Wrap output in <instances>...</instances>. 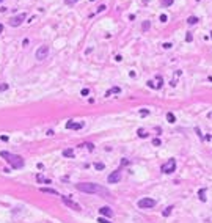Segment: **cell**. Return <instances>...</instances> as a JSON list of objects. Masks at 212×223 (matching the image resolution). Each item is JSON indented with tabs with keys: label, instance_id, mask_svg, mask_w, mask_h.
<instances>
[{
	"label": "cell",
	"instance_id": "5bb4252c",
	"mask_svg": "<svg viewBox=\"0 0 212 223\" xmlns=\"http://www.w3.org/2000/svg\"><path fill=\"white\" fill-rule=\"evenodd\" d=\"M36 181H38V182H44V184H49V182H50V179H46L44 176H42V174H38V176H36Z\"/></svg>",
	"mask_w": 212,
	"mask_h": 223
},
{
	"label": "cell",
	"instance_id": "ba28073f",
	"mask_svg": "<svg viewBox=\"0 0 212 223\" xmlns=\"http://www.w3.org/2000/svg\"><path fill=\"white\" fill-rule=\"evenodd\" d=\"M49 55V46H41L36 50V60H44Z\"/></svg>",
	"mask_w": 212,
	"mask_h": 223
},
{
	"label": "cell",
	"instance_id": "e0dca14e",
	"mask_svg": "<svg viewBox=\"0 0 212 223\" xmlns=\"http://www.w3.org/2000/svg\"><path fill=\"white\" fill-rule=\"evenodd\" d=\"M137 134H138L140 138H146V137H148V132H146V130H143V129H138V130H137Z\"/></svg>",
	"mask_w": 212,
	"mask_h": 223
},
{
	"label": "cell",
	"instance_id": "d590c367",
	"mask_svg": "<svg viewBox=\"0 0 212 223\" xmlns=\"http://www.w3.org/2000/svg\"><path fill=\"white\" fill-rule=\"evenodd\" d=\"M2 32H3V25L0 24V33H2Z\"/></svg>",
	"mask_w": 212,
	"mask_h": 223
},
{
	"label": "cell",
	"instance_id": "8fae6325",
	"mask_svg": "<svg viewBox=\"0 0 212 223\" xmlns=\"http://www.w3.org/2000/svg\"><path fill=\"white\" fill-rule=\"evenodd\" d=\"M39 190L42 192V193H49V195H57V196H58V192L55 190V188H50V187H41Z\"/></svg>",
	"mask_w": 212,
	"mask_h": 223
},
{
	"label": "cell",
	"instance_id": "9a60e30c",
	"mask_svg": "<svg viewBox=\"0 0 212 223\" xmlns=\"http://www.w3.org/2000/svg\"><path fill=\"white\" fill-rule=\"evenodd\" d=\"M198 22V18H196V16H190V18L187 19V24L189 25H193V24H196Z\"/></svg>",
	"mask_w": 212,
	"mask_h": 223
},
{
	"label": "cell",
	"instance_id": "74e56055",
	"mask_svg": "<svg viewBox=\"0 0 212 223\" xmlns=\"http://www.w3.org/2000/svg\"><path fill=\"white\" fill-rule=\"evenodd\" d=\"M211 36H212V32H211Z\"/></svg>",
	"mask_w": 212,
	"mask_h": 223
},
{
	"label": "cell",
	"instance_id": "d6986e66",
	"mask_svg": "<svg viewBox=\"0 0 212 223\" xmlns=\"http://www.w3.org/2000/svg\"><path fill=\"white\" fill-rule=\"evenodd\" d=\"M149 27H151V22H149V20H145V22L141 24V28L145 30V32H148V30H149Z\"/></svg>",
	"mask_w": 212,
	"mask_h": 223
},
{
	"label": "cell",
	"instance_id": "cb8c5ba5",
	"mask_svg": "<svg viewBox=\"0 0 212 223\" xmlns=\"http://www.w3.org/2000/svg\"><path fill=\"white\" fill-rule=\"evenodd\" d=\"M160 145H162L160 138H154V140H152V146H160Z\"/></svg>",
	"mask_w": 212,
	"mask_h": 223
},
{
	"label": "cell",
	"instance_id": "8992f818",
	"mask_svg": "<svg viewBox=\"0 0 212 223\" xmlns=\"http://www.w3.org/2000/svg\"><path fill=\"white\" fill-rule=\"evenodd\" d=\"M61 200H63V203H65V204L68 206V207L74 209V211H82V207H80V204H79V203H75L74 200L68 198V196H61Z\"/></svg>",
	"mask_w": 212,
	"mask_h": 223
},
{
	"label": "cell",
	"instance_id": "30bf717a",
	"mask_svg": "<svg viewBox=\"0 0 212 223\" xmlns=\"http://www.w3.org/2000/svg\"><path fill=\"white\" fill-rule=\"evenodd\" d=\"M83 127V123H72V121H69V123H66V129H72V130H79V129H82Z\"/></svg>",
	"mask_w": 212,
	"mask_h": 223
},
{
	"label": "cell",
	"instance_id": "d4e9b609",
	"mask_svg": "<svg viewBox=\"0 0 212 223\" xmlns=\"http://www.w3.org/2000/svg\"><path fill=\"white\" fill-rule=\"evenodd\" d=\"M173 2H175V0H163L162 5L163 6H170V5H173Z\"/></svg>",
	"mask_w": 212,
	"mask_h": 223
},
{
	"label": "cell",
	"instance_id": "52a82bcc",
	"mask_svg": "<svg viewBox=\"0 0 212 223\" xmlns=\"http://www.w3.org/2000/svg\"><path fill=\"white\" fill-rule=\"evenodd\" d=\"M25 18H27V14H25V13H20L19 16H14V18L10 19V25H11V27H19V25L24 22Z\"/></svg>",
	"mask_w": 212,
	"mask_h": 223
},
{
	"label": "cell",
	"instance_id": "ffe728a7",
	"mask_svg": "<svg viewBox=\"0 0 212 223\" xmlns=\"http://www.w3.org/2000/svg\"><path fill=\"white\" fill-rule=\"evenodd\" d=\"M94 168H96V170H104L105 165L102 164V162H96V164H94Z\"/></svg>",
	"mask_w": 212,
	"mask_h": 223
},
{
	"label": "cell",
	"instance_id": "7a4b0ae2",
	"mask_svg": "<svg viewBox=\"0 0 212 223\" xmlns=\"http://www.w3.org/2000/svg\"><path fill=\"white\" fill-rule=\"evenodd\" d=\"M0 157H3L8 164L11 165V168H22L24 167V159L20 156H16V154H11L8 151H0Z\"/></svg>",
	"mask_w": 212,
	"mask_h": 223
},
{
	"label": "cell",
	"instance_id": "5b68a950",
	"mask_svg": "<svg viewBox=\"0 0 212 223\" xmlns=\"http://www.w3.org/2000/svg\"><path fill=\"white\" fill-rule=\"evenodd\" d=\"M120 179H121V170L118 168V170L112 171V173L108 174L107 182H108V184H116V182H120Z\"/></svg>",
	"mask_w": 212,
	"mask_h": 223
},
{
	"label": "cell",
	"instance_id": "e575fe53",
	"mask_svg": "<svg viewBox=\"0 0 212 223\" xmlns=\"http://www.w3.org/2000/svg\"><path fill=\"white\" fill-rule=\"evenodd\" d=\"M0 138H2L3 141H8V137H6V135H2V137H0Z\"/></svg>",
	"mask_w": 212,
	"mask_h": 223
},
{
	"label": "cell",
	"instance_id": "83f0119b",
	"mask_svg": "<svg viewBox=\"0 0 212 223\" xmlns=\"http://www.w3.org/2000/svg\"><path fill=\"white\" fill-rule=\"evenodd\" d=\"M171 47H173L171 42H163V49H171Z\"/></svg>",
	"mask_w": 212,
	"mask_h": 223
},
{
	"label": "cell",
	"instance_id": "f1b7e54d",
	"mask_svg": "<svg viewBox=\"0 0 212 223\" xmlns=\"http://www.w3.org/2000/svg\"><path fill=\"white\" fill-rule=\"evenodd\" d=\"M5 90H8V83H2L0 85V91H5Z\"/></svg>",
	"mask_w": 212,
	"mask_h": 223
},
{
	"label": "cell",
	"instance_id": "1f68e13d",
	"mask_svg": "<svg viewBox=\"0 0 212 223\" xmlns=\"http://www.w3.org/2000/svg\"><path fill=\"white\" fill-rule=\"evenodd\" d=\"M148 87H149V88H156V85H154V82H151V80H149V82H148Z\"/></svg>",
	"mask_w": 212,
	"mask_h": 223
},
{
	"label": "cell",
	"instance_id": "836d02e7",
	"mask_svg": "<svg viewBox=\"0 0 212 223\" xmlns=\"http://www.w3.org/2000/svg\"><path fill=\"white\" fill-rule=\"evenodd\" d=\"M104 10H105V6H104V5H101L99 8H97V13H101V11H104Z\"/></svg>",
	"mask_w": 212,
	"mask_h": 223
},
{
	"label": "cell",
	"instance_id": "4316f807",
	"mask_svg": "<svg viewBox=\"0 0 212 223\" xmlns=\"http://www.w3.org/2000/svg\"><path fill=\"white\" fill-rule=\"evenodd\" d=\"M97 222H99V223H112V222H107V218H104V217H99V218H97Z\"/></svg>",
	"mask_w": 212,
	"mask_h": 223
},
{
	"label": "cell",
	"instance_id": "ac0fdd59",
	"mask_svg": "<svg viewBox=\"0 0 212 223\" xmlns=\"http://www.w3.org/2000/svg\"><path fill=\"white\" fill-rule=\"evenodd\" d=\"M167 119H168L170 123H176V116H175L173 113H170V112L167 113Z\"/></svg>",
	"mask_w": 212,
	"mask_h": 223
},
{
	"label": "cell",
	"instance_id": "f35d334b",
	"mask_svg": "<svg viewBox=\"0 0 212 223\" xmlns=\"http://www.w3.org/2000/svg\"><path fill=\"white\" fill-rule=\"evenodd\" d=\"M0 2H2V0H0Z\"/></svg>",
	"mask_w": 212,
	"mask_h": 223
},
{
	"label": "cell",
	"instance_id": "f546056e",
	"mask_svg": "<svg viewBox=\"0 0 212 223\" xmlns=\"http://www.w3.org/2000/svg\"><path fill=\"white\" fill-rule=\"evenodd\" d=\"M88 93H90V90H88V88H83V90H82V93H80V94H82V96H87Z\"/></svg>",
	"mask_w": 212,
	"mask_h": 223
},
{
	"label": "cell",
	"instance_id": "4dcf8cb0",
	"mask_svg": "<svg viewBox=\"0 0 212 223\" xmlns=\"http://www.w3.org/2000/svg\"><path fill=\"white\" fill-rule=\"evenodd\" d=\"M185 39H187L189 42H190V41H192V39H193V36H192V33H187V38H185Z\"/></svg>",
	"mask_w": 212,
	"mask_h": 223
},
{
	"label": "cell",
	"instance_id": "3957f363",
	"mask_svg": "<svg viewBox=\"0 0 212 223\" xmlns=\"http://www.w3.org/2000/svg\"><path fill=\"white\" fill-rule=\"evenodd\" d=\"M160 171L165 173V174H170V173H173V171H176V160L175 159H170L168 162H165V164L160 167Z\"/></svg>",
	"mask_w": 212,
	"mask_h": 223
},
{
	"label": "cell",
	"instance_id": "2e32d148",
	"mask_svg": "<svg viewBox=\"0 0 212 223\" xmlns=\"http://www.w3.org/2000/svg\"><path fill=\"white\" fill-rule=\"evenodd\" d=\"M171 211H173V206H168V207H165V211L162 212V215L163 217H168L170 214H171Z\"/></svg>",
	"mask_w": 212,
	"mask_h": 223
},
{
	"label": "cell",
	"instance_id": "9c48e42d",
	"mask_svg": "<svg viewBox=\"0 0 212 223\" xmlns=\"http://www.w3.org/2000/svg\"><path fill=\"white\" fill-rule=\"evenodd\" d=\"M99 214H101V215H104V217H107V218H112V217H113V211L108 207V206L101 207V209H99Z\"/></svg>",
	"mask_w": 212,
	"mask_h": 223
},
{
	"label": "cell",
	"instance_id": "d6a6232c",
	"mask_svg": "<svg viewBox=\"0 0 212 223\" xmlns=\"http://www.w3.org/2000/svg\"><path fill=\"white\" fill-rule=\"evenodd\" d=\"M160 20H162V22H167V16L162 14V16H160Z\"/></svg>",
	"mask_w": 212,
	"mask_h": 223
},
{
	"label": "cell",
	"instance_id": "484cf974",
	"mask_svg": "<svg viewBox=\"0 0 212 223\" xmlns=\"http://www.w3.org/2000/svg\"><path fill=\"white\" fill-rule=\"evenodd\" d=\"M65 3H66V5H75L77 0H65Z\"/></svg>",
	"mask_w": 212,
	"mask_h": 223
},
{
	"label": "cell",
	"instance_id": "7c38bea8",
	"mask_svg": "<svg viewBox=\"0 0 212 223\" xmlns=\"http://www.w3.org/2000/svg\"><path fill=\"white\" fill-rule=\"evenodd\" d=\"M63 156L69 157V159H74V149H65V151H63Z\"/></svg>",
	"mask_w": 212,
	"mask_h": 223
},
{
	"label": "cell",
	"instance_id": "8d00e7d4",
	"mask_svg": "<svg viewBox=\"0 0 212 223\" xmlns=\"http://www.w3.org/2000/svg\"><path fill=\"white\" fill-rule=\"evenodd\" d=\"M209 80H211V82H212V77H209Z\"/></svg>",
	"mask_w": 212,
	"mask_h": 223
},
{
	"label": "cell",
	"instance_id": "6da1fadb",
	"mask_svg": "<svg viewBox=\"0 0 212 223\" xmlns=\"http://www.w3.org/2000/svg\"><path fill=\"white\" fill-rule=\"evenodd\" d=\"M75 188L82 193H99L102 196H110V192L107 188L101 187L99 184H94V182H79L75 184Z\"/></svg>",
	"mask_w": 212,
	"mask_h": 223
},
{
	"label": "cell",
	"instance_id": "7402d4cb",
	"mask_svg": "<svg viewBox=\"0 0 212 223\" xmlns=\"http://www.w3.org/2000/svg\"><path fill=\"white\" fill-rule=\"evenodd\" d=\"M80 146H87L88 151H93V149H94V145L93 143H83V145H80Z\"/></svg>",
	"mask_w": 212,
	"mask_h": 223
},
{
	"label": "cell",
	"instance_id": "4fadbf2b",
	"mask_svg": "<svg viewBox=\"0 0 212 223\" xmlns=\"http://www.w3.org/2000/svg\"><path fill=\"white\" fill-rule=\"evenodd\" d=\"M112 93H118V94H120V93H121V88H120V87H113L112 90H108V91L105 93V96H110Z\"/></svg>",
	"mask_w": 212,
	"mask_h": 223
},
{
	"label": "cell",
	"instance_id": "44dd1931",
	"mask_svg": "<svg viewBox=\"0 0 212 223\" xmlns=\"http://www.w3.org/2000/svg\"><path fill=\"white\" fill-rule=\"evenodd\" d=\"M156 82H157V85H156V88H157V90H159V88H162V85H163V83H162V77L159 75L157 79H156Z\"/></svg>",
	"mask_w": 212,
	"mask_h": 223
},
{
	"label": "cell",
	"instance_id": "603a6c76",
	"mask_svg": "<svg viewBox=\"0 0 212 223\" xmlns=\"http://www.w3.org/2000/svg\"><path fill=\"white\" fill-rule=\"evenodd\" d=\"M204 193H206V190H204V188H201V190H200V200H201V201H206Z\"/></svg>",
	"mask_w": 212,
	"mask_h": 223
},
{
	"label": "cell",
	"instance_id": "277c9868",
	"mask_svg": "<svg viewBox=\"0 0 212 223\" xmlns=\"http://www.w3.org/2000/svg\"><path fill=\"white\" fill-rule=\"evenodd\" d=\"M156 204H157V201L152 200V198H141L138 201V207L140 209H152Z\"/></svg>",
	"mask_w": 212,
	"mask_h": 223
}]
</instances>
